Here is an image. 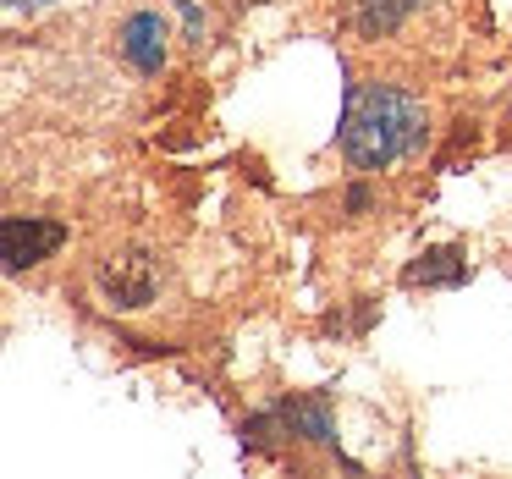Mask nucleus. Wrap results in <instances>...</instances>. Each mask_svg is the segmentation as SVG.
Wrapping results in <instances>:
<instances>
[{"instance_id": "nucleus-1", "label": "nucleus", "mask_w": 512, "mask_h": 479, "mask_svg": "<svg viewBox=\"0 0 512 479\" xmlns=\"http://www.w3.org/2000/svg\"><path fill=\"white\" fill-rule=\"evenodd\" d=\"M424 138V105L402 89L369 83L347 100V122H342V149L358 171H380L397 155H408Z\"/></svg>"}, {"instance_id": "nucleus-2", "label": "nucleus", "mask_w": 512, "mask_h": 479, "mask_svg": "<svg viewBox=\"0 0 512 479\" xmlns=\"http://www.w3.org/2000/svg\"><path fill=\"white\" fill-rule=\"evenodd\" d=\"M94 281H100L105 303H116V309H144V303L155 298V287H160V270H155V259H149V254L122 248V254H105L100 259Z\"/></svg>"}, {"instance_id": "nucleus-3", "label": "nucleus", "mask_w": 512, "mask_h": 479, "mask_svg": "<svg viewBox=\"0 0 512 479\" xmlns=\"http://www.w3.org/2000/svg\"><path fill=\"white\" fill-rule=\"evenodd\" d=\"M61 226L56 221H23V215H12V221L0 226V243H6V270H28L39 265L45 254H56L61 248Z\"/></svg>"}, {"instance_id": "nucleus-4", "label": "nucleus", "mask_w": 512, "mask_h": 479, "mask_svg": "<svg viewBox=\"0 0 512 479\" xmlns=\"http://www.w3.org/2000/svg\"><path fill=\"white\" fill-rule=\"evenodd\" d=\"M122 50H127V61H133L138 72H160V61H166V23L149 17V12L127 17L122 23Z\"/></svg>"}, {"instance_id": "nucleus-5", "label": "nucleus", "mask_w": 512, "mask_h": 479, "mask_svg": "<svg viewBox=\"0 0 512 479\" xmlns=\"http://www.w3.org/2000/svg\"><path fill=\"white\" fill-rule=\"evenodd\" d=\"M452 287V281H463V259H457V248H435V254H424L419 265H408V287Z\"/></svg>"}, {"instance_id": "nucleus-6", "label": "nucleus", "mask_w": 512, "mask_h": 479, "mask_svg": "<svg viewBox=\"0 0 512 479\" xmlns=\"http://www.w3.org/2000/svg\"><path fill=\"white\" fill-rule=\"evenodd\" d=\"M413 6H419V0H358V28H364V34H391Z\"/></svg>"}, {"instance_id": "nucleus-7", "label": "nucleus", "mask_w": 512, "mask_h": 479, "mask_svg": "<svg viewBox=\"0 0 512 479\" xmlns=\"http://www.w3.org/2000/svg\"><path fill=\"white\" fill-rule=\"evenodd\" d=\"M17 6H23V0H17Z\"/></svg>"}]
</instances>
